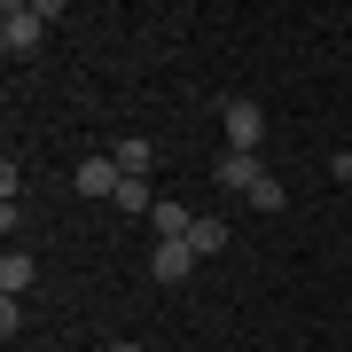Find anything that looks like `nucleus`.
Wrapping results in <instances>:
<instances>
[{"mask_svg": "<svg viewBox=\"0 0 352 352\" xmlns=\"http://www.w3.org/2000/svg\"><path fill=\"white\" fill-rule=\"evenodd\" d=\"M258 180H266V164H258L251 149H227V157H219V188H227V196H251Z\"/></svg>", "mask_w": 352, "mask_h": 352, "instance_id": "3", "label": "nucleus"}, {"mask_svg": "<svg viewBox=\"0 0 352 352\" xmlns=\"http://www.w3.org/2000/svg\"><path fill=\"white\" fill-rule=\"evenodd\" d=\"M32 274H39V266H32L24 251H8V258H0V289H8V298H24V289H32Z\"/></svg>", "mask_w": 352, "mask_h": 352, "instance_id": "9", "label": "nucleus"}, {"mask_svg": "<svg viewBox=\"0 0 352 352\" xmlns=\"http://www.w3.org/2000/svg\"><path fill=\"white\" fill-rule=\"evenodd\" d=\"M118 180H126L118 157H87V164H78V196H118Z\"/></svg>", "mask_w": 352, "mask_h": 352, "instance_id": "5", "label": "nucleus"}, {"mask_svg": "<svg viewBox=\"0 0 352 352\" xmlns=\"http://www.w3.org/2000/svg\"><path fill=\"white\" fill-rule=\"evenodd\" d=\"M39 32H47L39 0H8V8H0V47H8V55H32V47H39Z\"/></svg>", "mask_w": 352, "mask_h": 352, "instance_id": "1", "label": "nucleus"}, {"mask_svg": "<svg viewBox=\"0 0 352 352\" xmlns=\"http://www.w3.org/2000/svg\"><path fill=\"white\" fill-rule=\"evenodd\" d=\"M110 352H141V344H110Z\"/></svg>", "mask_w": 352, "mask_h": 352, "instance_id": "12", "label": "nucleus"}, {"mask_svg": "<svg viewBox=\"0 0 352 352\" xmlns=\"http://www.w3.org/2000/svg\"><path fill=\"white\" fill-rule=\"evenodd\" d=\"M227 149H251L258 157V141H266V110H258V102H227Z\"/></svg>", "mask_w": 352, "mask_h": 352, "instance_id": "2", "label": "nucleus"}, {"mask_svg": "<svg viewBox=\"0 0 352 352\" xmlns=\"http://www.w3.org/2000/svg\"><path fill=\"white\" fill-rule=\"evenodd\" d=\"M196 266H204V258L188 251V243H157V251H149V274H157V282H188Z\"/></svg>", "mask_w": 352, "mask_h": 352, "instance_id": "4", "label": "nucleus"}, {"mask_svg": "<svg viewBox=\"0 0 352 352\" xmlns=\"http://www.w3.org/2000/svg\"><path fill=\"white\" fill-rule=\"evenodd\" d=\"M149 227H157V243H188L196 212H188V204H157V212H149Z\"/></svg>", "mask_w": 352, "mask_h": 352, "instance_id": "6", "label": "nucleus"}, {"mask_svg": "<svg viewBox=\"0 0 352 352\" xmlns=\"http://www.w3.org/2000/svg\"><path fill=\"white\" fill-rule=\"evenodd\" d=\"M118 173H126V180H149V164H157V149H149V141H118Z\"/></svg>", "mask_w": 352, "mask_h": 352, "instance_id": "7", "label": "nucleus"}, {"mask_svg": "<svg viewBox=\"0 0 352 352\" xmlns=\"http://www.w3.org/2000/svg\"><path fill=\"white\" fill-rule=\"evenodd\" d=\"M110 204H118V212H141V219L157 212V196H149V180H118V196H110Z\"/></svg>", "mask_w": 352, "mask_h": 352, "instance_id": "10", "label": "nucleus"}, {"mask_svg": "<svg viewBox=\"0 0 352 352\" xmlns=\"http://www.w3.org/2000/svg\"><path fill=\"white\" fill-rule=\"evenodd\" d=\"M188 251H196V258H219V251H227V219H196V227H188Z\"/></svg>", "mask_w": 352, "mask_h": 352, "instance_id": "8", "label": "nucleus"}, {"mask_svg": "<svg viewBox=\"0 0 352 352\" xmlns=\"http://www.w3.org/2000/svg\"><path fill=\"white\" fill-rule=\"evenodd\" d=\"M243 204H251V212H282V180H274V173H266V180H258V188H251V196H243Z\"/></svg>", "mask_w": 352, "mask_h": 352, "instance_id": "11", "label": "nucleus"}]
</instances>
